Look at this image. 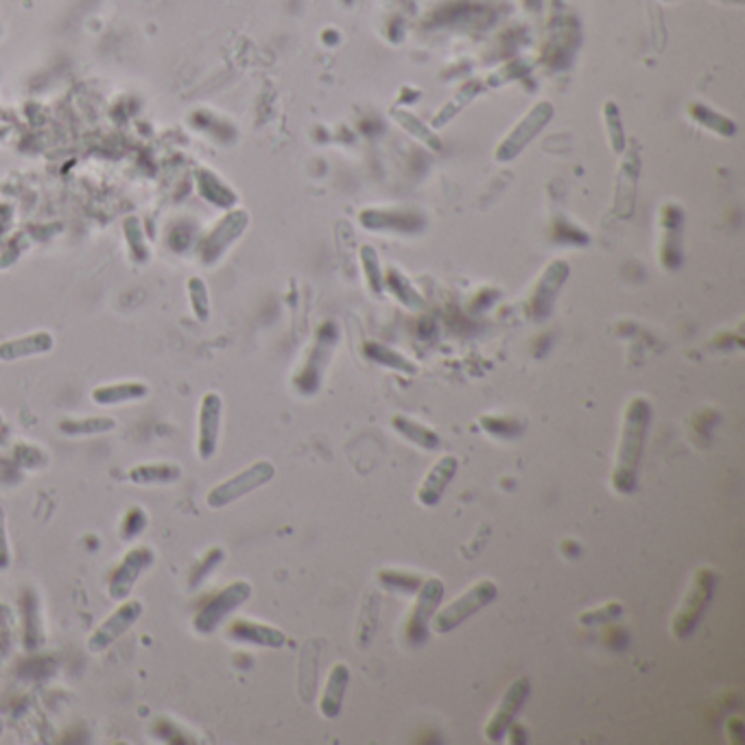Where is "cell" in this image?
<instances>
[{
  "label": "cell",
  "instance_id": "obj_1",
  "mask_svg": "<svg viewBox=\"0 0 745 745\" xmlns=\"http://www.w3.org/2000/svg\"><path fill=\"white\" fill-rule=\"evenodd\" d=\"M652 424V405L645 398H632L623 413L621 442L617 448V461L612 470V490L619 494H634L638 488V470H641L643 451Z\"/></svg>",
  "mask_w": 745,
  "mask_h": 745
},
{
  "label": "cell",
  "instance_id": "obj_2",
  "mask_svg": "<svg viewBox=\"0 0 745 745\" xmlns=\"http://www.w3.org/2000/svg\"><path fill=\"white\" fill-rule=\"evenodd\" d=\"M274 475H276V466L271 464V461L267 459L254 461L252 466H247L241 472L232 475L230 479L217 483V486L206 494V505L210 507V510H226L228 505L243 499V496L267 486V483L274 479Z\"/></svg>",
  "mask_w": 745,
  "mask_h": 745
},
{
  "label": "cell",
  "instance_id": "obj_3",
  "mask_svg": "<svg viewBox=\"0 0 745 745\" xmlns=\"http://www.w3.org/2000/svg\"><path fill=\"white\" fill-rule=\"evenodd\" d=\"M715 588H717V573L713 569L702 566V569L695 571L689 593H687V597H684L682 606L676 614V619H673V623H671L673 636L680 638V641H684V638H689L695 632V628L700 625V621L704 617L708 603L713 601Z\"/></svg>",
  "mask_w": 745,
  "mask_h": 745
},
{
  "label": "cell",
  "instance_id": "obj_4",
  "mask_svg": "<svg viewBox=\"0 0 745 745\" xmlns=\"http://www.w3.org/2000/svg\"><path fill=\"white\" fill-rule=\"evenodd\" d=\"M252 597V584L250 582H232L226 588H221L219 593L212 595L204 606L199 608L193 619V630L201 636L215 634L223 623L228 621L234 610H239L243 603Z\"/></svg>",
  "mask_w": 745,
  "mask_h": 745
},
{
  "label": "cell",
  "instance_id": "obj_5",
  "mask_svg": "<svg viewBox=\"0 0 745 745\" xmlns=\"http://www.w3.org/2000/svg\"><path fill=\"white\" fill-rule=\"evenodd\" d=\"M499 597V586L492 579H481L475 586H470L464 595L448 603L446 608L437 610L433 617V628L437 634H448L457 630L461 623L468 621L472 614H477Z\"/></svg>",
  "mask_w": 745,
  "mask_h": 745
},
{
  "label": "cell",
  "instance_id": "obj_6",
  "mask_svg": "<svg viewBox=\"0 0 745 745\" xmlns=\"http://www.w3.org/2000/svg\"><path fill=\"white\" fill-rule=\"evenodd\" d=\"M444 599V584L442 579L431 577L427 582H422L416 595V603L407 617L405 623V638L411 647H420L427 643L429 638V625L435 617V612L440 610V603Z\"/></svg>",
  "mask_w": 745,
  "mask_h": 745
},
{
  "label": "cell",
  "instance_id": "obj_7",
  "mask_svg": "<svg viewBox=\"0 0 745 745\" xmlns=\"http://www.w3.org/2000/svg\"><path fill=\"white\" fill-rule=\"evenodd\" d=\"M145 612V606L143 601L138 599H125L121 601V606H118L108 619H103L97 628H94V632L88 636V649L94 654L99 652H105V649H110L116 641H121V638L134 628L136 621L143 617Z\"/></svg>",
  "mask_w": 745,
  "mask_h": 745
},
{
  "label": "cell",
  "instance_id": "obj_8",
  "mask_svg": "<svg viewBox=\"0 0 745 745\" xmlns=\"http://www.w3.org/2000/svg\"><path fill=\"white\" fill-rule=\"evenodd\" d=\"M153 560H156V553L147 545L129 549L121 564L116 566L108 579V597L114 601L129 599L134 586L138 584V579L143 577V573L153 564Z\"/></svg>",
  "mask_w": 745,
  "mask_h": 745
},
{
  "label": "cell",
  "instance_id": "obj_9",
  "mask_svg": "<svg viewBox=\"0 0 745 745\" xmlns=\"http://www.w3.org/2000/svg\"><path fill=\"white\" fill-rule=\"evenodd\" d=\"M223 400L217 392H206L199 402L197 420V455L201 461H210L217 455L221 435Z\"/></svg>",
  "mask_w": 745,
  "mask_h": 745
},
{
  "label": "cell",
  "instance_id": "obj_10",
  "mask_svg": "<svg viewBox=\"0 0 745 745\" xmlns=\"http://www.w3.org/2000/svg\"><path fill=\"white\" fill-rule=\"evenodd\" d=\"M529 693H531V682L527 678H518L510 684V689L505 691L499 708H496L492 719L488 721V726H486V739L488 741L499 743L507 735V732H510V726L514 724V719L518 717L520 708L525 706Z\"/></svg>",
  "mask_w": 745,
  "mask_h": 745
},
{
  "label": "cell",
  "instance_id": "obj_11",
  "mask_svg": "<svg viewBox=\"0 0 745 745\" xmlns=\"http://www.w3.org/2000/svg\"><path fill=\"white\" fill-rule=\"evenodd\" d=\"M551 116H553V108L549 103L536 105V108L516 125L514 132L503 140V145L496 149V158H499L501 162H510L512 158H516L518 153L531 143V138H534L540 129L551 121Z\"/></svg>",
  "mask_w": 745,
  "mask_h": 745
},
{
  "label": "cell",
  "instance_id": "obj_12",
  "mask_svg": "<svg viewBox=\"0 0 745 745\" xmlns=\"http://www.w3.org/2000/svg\"><path fill=\"white\" fill-rule=\"evenodd\" d=\"M228 638L234 643H245V645H256V647H269V649H280L285 647L287 636L282 630L274 628V625L258 623L252 619H234L228 625Z\"/></svg>",
  "mask_w": 745,
  "mask_h": 745
},
{
  "label": "cell",
  "instance_id": "obj_13",
  "mask_svg": "<svg viewBox=\"0 0 745 745\" xmlns=\"http://www.w3.org/2000/svg\"><path fill=\"white\" fill-rule=\"evenodd\" d=\"M459 461L453 455H444L442 459L435 461V466L427 472V477L422 479L418 488V503L422 507H435L442 501V496L457 475Z\"/></svg>",
  "mask_w": 745,
  "mask_h": 745
},
{
  "label": "cell",
  "instance_id": "obj_14",
  "mask_svg": "<svg viewBox=\"0 0 745 745\" xmlns=\"http://www.w3.org/2000/svg\"><path fill=\"white\" fill-rule=\"evenodd\" d=\"M245 228H247V215L243 210L230 212L226 219L219 221V226L212 230V234L204 243V263H215V260L226 252L236 239H239Z\"/></svg>",
  "mask_w": 745,
  "mask_h": 745
},
{
  "label": "cell",
  "instance_id": "obj_15",
  "mask_svg": "<svg viewBox=\"0 0 745 745\" xmlns=\"http://www.w3.org/2000/svg\"><path fill=\"white\" fill-rule=\"evenodd\" d=\"M55 348V337L46 330H38L25 337H16L0 344V361L11 363L18 359H29V357H40V354H49Z\"/></svg>",
  "mask_w": 745,
  "mask_h": 745
},
{
  "label": "cell",
  "instance_id": "obj_16",
  "mask_svg": "<svg viewBox=\"0 0 745 745\" xmlns=\"http://www.w3.org/2000/svg\"><path fill=\"white\" fill-rule=\"evenodd\" d=\"M566 276H569V267H566V263H562V260H558V263H551L545 274H542V278L538 280L536 291H534V300H531V306H534V315L538 319L547 317L551 313L555 295H558V291L562 289Z\"/></svg>",
  "mask_w": 745,
  "mask_h": 745
},
{
  "label": "cell",
  "instance_id": "obj_17",
  "mask_svg": "<svg viewBox=\"0 0 745 745\" xmlns=\"http://www.w3.org/2000/svg\"><path fill=\"white\" fill-rule=\"evenodd\" d=\"M348 682H350V669L344 665V662H337V665L328 673L322 700H319V711H322L324 717L328 719L339 717L341 706H344Z\"/></svg>",
  "mask_w": 745,
  "mask_h": 745
},
{
  "label": "cell",
  "instance_id": "obj_18",
  "mask_svg": "<svg viewBox=\"0 0 745 745\" xmlns=\"http://www.w3.org/2000/svg\"><path fill=\"white\" fill-rule=\"evenodd\" d=\"M127 479L136 486H167L182 479V466L171 461H153V464H138L127 470Z\"/></svg>",
  "mask_w": 745,
  "mask_h": 745
},
{
  "label": "cell",
  "instance_id": "obj_19",
  "mask_svg": "<svg viewBox=\"0 0 745 745\" xmlns=\"http://www.w3.org/2000/svg\"><path fill=\"white\" fill-rule=\"evenodd\" d=\"M149 394V387L140 381H127V383H112V385H99L92 389V402L99 407H116L123 402H134L143 400Z\"/></svg>",
  "mask_w": 745,
  "mask_h": 745
},
{
  "label": "cell",
  "instance_id": "obj_20",
  "mask_svg": "<svg viewBox=\"0 0 745 745\" xmlns=\"http://www.w3.org/2000/svg\"><path fill=\"white\" fill-rule=\"evenodd\" d=\"M116 429V420L108 416L97 418H64L59 422V431L68 437H88V435H103Z\"/></svg>",
  "mask_w": 745,
  "mask_h": 745
},
{
  "label": "cell",
  "instance_id": "obj_21",
  "mask_svg": "<svg viewBox=\"0 0 745 745\" xmlns=\"http://www.w3.org/2000/svg\"><path fill=\"white\" fill-rule=\"evenodd\" d=\"M394 429L402 435L407 437L409 442L418 444L422 448H427V451H435L437 446H440V435H437L435 431H431L429 427H424V424L416 422V420H409V418H402V416H396L392 420Z\"/></svg>",
  "mask_w": 745,
  "mask_h": 745
},
{
  "label": "cell",
  "instance_id": "obj_22",
  "mask_svg": "<svg viewBox=\"0 0 745 745\" xmlns=\"http://www.w3.org/2000/svg\"><path fill=\"white\" fill-rule=\"evenodd\" d=\"M378 612H381V597L374 593H368L361 606V617H359V630H357V645L359 649H368L372 638L378 628Z\"/></svg>",
  "mask_w": 745,
  "mask_h": 745
},
{
  "label": "cell",
  "instance_id": "obj_23",
  "mask_svg": "<svg viewBox=\"0 0 745 745\" xmlns=\"http://www.w3.org/2000/svg\"><path fill=\"white\" fill-rule=\"evenodd\" d=\"M387 282H389V287H392L394 295H396V298H398L402 304H407L409 309H422V306H424V300L420 298V293L409 285L407 278L402 276L400 271L389 269Z\"/></svg>",
  "mask_w": 745,
  "mask_h": 745
},
{
  "label": "cell",
  "instance_id": "obj_24",
  "mask_svg": "<svg viewBox=\"0 0 745 745\" xmlns=\"http://www.w3.org/2000/svg\"><path fill=\"white\" fill-rule=\"evenodd\" d=\"M188 298H191L193 313L199 322H208L210 317V300H208V287L206 282L193 276L188 278Z\"/></svg>",
  "mask_w": 745,
  "mask_h": 745
},
{
  "label": "cell",
  "instance_id": "obj_25",
  "mask_svg": "<svg viewBox=\"0 0 745 745\" xmlns=\"http://www.w3.org/2000/svg\"><path fill=\"white\" fill-rule=\"evenodd\" d=\"M378 579H381L383 586H387L389 590H398V593H418V588L422 586L418 575L402 571H381Z\"/></svg>",
  "mask_w": 745,
  "mask_h": 745
},
{
  "label": "cell",
  "instance_id": "obj_26",
  "mask_svg": "<svg viewBox=\"0 0 745 745\" xmlns=\"http://www.w3.org/2000/svg\"><path fill=\"white\" fill-rule=\"evenodd\" d=\"M361 260H363L365 276H368V282H370V289L372 293L378 295L383 291V278H381V267H378V256L370 245H365L361 250Z\"/></svg>",
  "mask_w": 745,
  "mask_h": 745
},
{
  "label": "cell",
  "instance_id": "obj_27",
  "mask_svg": "<svg viewBox=\"0 0 745 745\" xmlns=\"http://www.w3.org/2000/svg\"><path fill=\"white\" fill-rule=\"evenodd\" d=\"M147 527V514L140 510V507H134V510H129L123 518V529H121V538L125 540H132L136 538L140 531H143Z\"/></svg>",
  "mask_w": 745,
  "mask_h": 745
},
{
  "label": "cell",
  "instance_id": "obj_28",
  "mask_svg": "<svg viewBox=\"0 0 745 745\" xmlns=\"http://www.w3.org/2000/svg\"><path fill=\"white\" fill-rule=\"evenodd\" d=\"M368 352H370V357H374L376 361L392 365V368H402V370H407V372H413V368H411V365H409L405 359H400L398 354L389 352V350L383 348V346L372 344V346H368Z\"/></svg>",
  "mask_w": 745,
  "mask_h": 745
},
{
  "label": "cell",
  "instance_id": "obj_29",
  "mask_svg": "<svg viewBox=\"0 0 745 745\" xmlns=\"http://www.w3.org/2000/svg\"><path fill=\"white\" fill-rule=\"evenodd\" d=\"M394 118H398V121L402 123V125H405V129H407V132H411V134H416L418 138H422V140H427V143H431L435 149L437 147H440V143H437V140L433 138V134L429 132V129H424L422 127V123L418 121V118H413V116H405V114H394Z\"/></svg>",
  "mask_w": 745,
  "mask_h": 745
},
{
  "label": "cell",
  "instance_id": "obj_30",
  "mask_svg": "<svg viewBox=\"0 0 745 745\" xmlns=\"http://www.w3.org/2000/svg\"><path fill=\"white\" fill-rule=\"evenodd\" d=\"M11 566V547L7 536V514L0 507V571H7Z\"/></svg>",
  "mask_w": 745,
  "mask_h": 745
},
{
  "label": "cell",
  "instance_id": "obj_31",
  "mask_svg": "<svg viewBox=\"0 0 745 745\" xmlns=\"http://www.w3.org/2000/svg\"><path fill=\"white\" fill-rule=\"evenodd\" d=\"M623 612V608L619 606V603H610V606H606V608H599V610H593V612H588V614H582V617H579V623H597V621H608V619H617L619 617V614Z\"/></svg>",
  "mask_w": 745,
  "mask_h": 745
},
{
  "label": "cell",
  "instance_id": "obj_32",
  "mask_svg": "<svg viewBox=\"0 0 745 745\" xmlns=\"http://www.w3.org/2000/svg\"><path fill=\"white\" fill-rule=\"evenodd\" d=\"M221 560H223V551H221V549H212V551H208V555L204 558V571L197 573V575L193 577V584L201 582V579H206V575L210 573V569H215V566H217Z\"/></svg>",
  "mask_w": 745,
  "mask_h": 745
},
{
  "label": "cell",
  "instance_id": "obj_33",
  "mask_svg": "<svg viewBox=\"0 0 745 745\" xmlns=\"http://www.w3.org/2000/svg\"><path fill=\"white\" fill-rule=\"evenodd\" d=\"M0 735H3V719H0Z\"/></svg>",
  "mask_w": 745,
  "mask_h": 745
},
{
  "label": "cell",
  "instance_id": "obj_34",
  "mask_svg": "<svg viewBox=\"0 0 745 745\" xmlns=\"http://www.w3.org/2000/svg\"><path fill=\"white\" fill-rule=\"evenodd\" d=\"M0 424H3V411H0Z\"/></svg>",
  "mask_w": 745,
  "mask_h": 745
}]
</instances>
